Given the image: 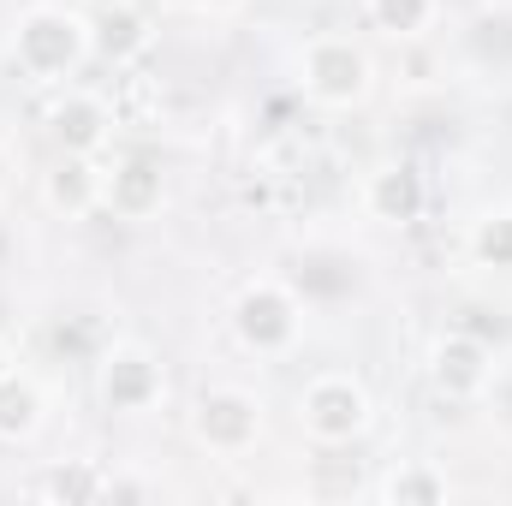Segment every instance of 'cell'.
<instances>
[{"instance_id":"1","label":"cell","mask_w":512,"mask_h":506,"mask_svg":"<svg viewBox=\"0 0 512 506\" xmlns=\"http://www.w3.org/2000/svg\"><path fill=\"white\" fill-rule=\"evenodd\" d=\"M358 417H364V399H358V387L322 381V387L310 393V423H316L322 435H346V429H358Z\"/></svg>"},{"instance_id":"2","label":"cell","mask_w":512,"mask_h":506,"mask_svg":"<svg viewBox=\"0 0 512 506\" xmlns=\"http://www.w3.org/2000/svg\"><path fill=\"white\" fill-rule=\"evenodd\" d=\"M364 84V60L352 48H316V90L322 96H352Z\"/></svg>"},{"instance_id":"3","label":"cell","mask_w":512,"mask_h":506,"mask_svg":"<svg viewBox=\"0 0 512 506\" xmlns=\"http://www.w3.org/2000/svg\"><path fill=\"white\" fill-rule=\"evenodd\" d=\"M221 435V441H245L251 435V417H245V399H209L203 405V435Z\"/></svg>"},{"instance_id":"4","label":"cell","mask_w":512,"mask_h":506,"mask_svg":"<svg viewBox=\"0 0 512 506\" xmlns=\"http://www.w3.org/2000/svg\"><path fill=\"white\" fill-rule=\"evenodd\" d=\"M114 203H120L126 215H143V209L155 203V173H149V167H126V173L114 179Z\"/></svg>"},{"instance_id":"5","label":"cell","mask_w":512,"mask_h":506,"mask_svg":"<svg viewBox=\"0 0 512 506\" xmlns=\"http://www.w3.org/2000/svg\"><path fill=\"white\" fill-rule=\"evenodd\" d=\"M30 411H36V399H30L24 387H6V393H0V429H24Z\"/></svg>"},{"instance_id":"6","label":"cell","mask_w":512,"mask_h":506,"mask_svg":"<svg viewBox=\"0 0 512 506\" xmlns=\"http://www.w3.org/2000/svg\"><path fill=\"white\" fill-rule=\"evenodd\" d=\"M102 30H108V36H102V48H108V54H114V48L126 54V48H137V42H143V36H137V18H126V12H120V18H108Z\"/></svg>"},{"instance_id":"7","label":"cell","mask_w":512,"mask_h":506,"mask_svg":"<svg viewBox=\"0 0 512 506\" xmlns=\"http://www.w3.org/2000/svg\"><path fill=\"white\" fill-rule=\"evenodd\" d=\"M411 203H417L411 179H405V173H399V179L387 173V179H382V209H387V215H393V209H399V215H411Z\"/></svg>"},{"instance_id":"8","label":"cell","mask_w":512,"mask_h":506,"mask_svg":"<svg viewBox=\"0 0 512 506\" xmlns=\"http://www.w3.org/2000/svg\"><path fill=\"white\" fill-rule=\"evenodd\" d=\"M54 203H84V167H60V179H54Z\"/></svg>"},{"instance_id":"9","label":"cell","mask_w":512,"mask_h":506,"mask_svg":"<svg viewBox=\"0 0 512 506\" xmlns=\"http://www.w3.org/2000/svg\"><path fill=\"white\" fill-rule=\"evenodd\" d=\"M441 364H453V381H465V387L477 381V352H471V346H453V352H441Z\"/></svg>"},{"instance_id":"10","label":"cell","mask_w":512,"mask_h":506,"mask_svg":"<svg viewBox=\"0 0 512 506\" xmlns=\"http://www.w3.org/2000/svg\"><path fill=\"white\" fill-rule=\"evenodd\" d=\"M376 12H382L387 24L399 18V24H417L423 18V0H376Z\"/></svg>"},{"instance_id":"11","label":"cell","mask_w":512,"mask_h":506,"mask_svg":"<svg viewBox=\"0 0 512 506\" xmlns=\"http://www.w3.org/2000/svg\"><path fill=\"white\" fill-rule=\"evenodd\" d=\"M66 126H72L78 143H90V137H96V108H72V114H60V131Z\"/></svg>"},{"instance_id":"12","label":"cell","mask_w":512,"mask_h":506,"mask_svg":"<svg viewBox=\"0 0 512 506\" xmlns=\"http://www.w3.org/2000/svg\"><path fill=\"white\" fill-rule=\"evenodd\" d=\"M0 364H6V358H0Z\"/></svg>"}]
</instances>
